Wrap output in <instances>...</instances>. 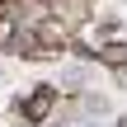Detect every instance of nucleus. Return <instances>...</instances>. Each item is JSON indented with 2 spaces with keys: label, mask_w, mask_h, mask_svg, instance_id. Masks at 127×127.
Returning <instances> with one entry per match:
<instances>
[{
  "label": "nucleus",
  "mask_w": 127,
  "mask_h": 127,
  "mask_svg": "<svg viewBox=\"0 0 127 127\" xmlns=\"http://www.w3.org/2000/svg\"><path fill=\"white\" fill-rule=\"evenodd\" d=\"M52 108H57V90H47V85H38V90H33V94L19 104V113H24L28 123H42Z\"/></svg>",
  "instance_id": "f257e3e1"
},
{
  "label": "nucleus",
  "mask_w": 127,
  "mask_h": 127,
  "mask_svg": "<svg viewBox=\"0 0 127 127\" xmlns=\"http://www.w3.org/2000/svg\"><path fill=\"white\" fill-rule=\"evenodd\" d=\"M99 57H104L108 66H127V42H108V47H104Z\"/></svg>",
  "instance_id": "f03ea898"
}]
</instances>
